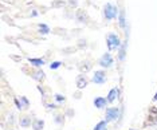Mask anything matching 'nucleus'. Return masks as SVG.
Here are the masks:
<instances>
[{
    "mask_svg": "<svg viewBox=\"0 0 157 130\" xmlns=\"http://www.w3.org/2000/svg\"><path fill=\"white\" fill-rule=\"evenodd\" d=\"M40 11H38L36 8H31L30 11H28V17H36V16H39V15H40Z\"/></svg>",
    "mask_w": 157,
    "mask_h": 130,
    "instance_id": "nucleus-30",
    "label": "nucleus"
},
{
    "mask_svg": "<svg viewBox=\"0 0 157 130\" xmlns=\"http://www.w3.org/2000/svg\"><path fill=\"white\" fill-rule=\"evenodd\" d=\"M50 6H51V8L59 10V8H63V7H66L67 6V2H66V0H52Z\"/></svg>",
    "mask_w": 157,
    "mask_h": 130,
    "instance_id": "nucleus-23",
    "label": "nucleus"
},
{
    "mask_svg": "<svg viewBox=\"0 0 157 130\" xmlns=\"http://www.w3.org/2000/svg\"><path fill=\"white\" fill-rule=\"evenodd\" d=\"M77 48L78 50H86L87 48V40H86V39H83V38H81V39H78V40H77Z\"/></svg>",
    "mask_w": 157,
    "mask_h": 130,
    "instance_id": "nucleus-28",
    "label": "nucleus"
},
{
    "mask_svg": "<svg viewBox=\"0 0 157 130\" xmlns=\"http://www.w3.org/2000/svg\"><path fill=\"white\" fill-rule=\"evenodd\" d=\"M148 115H151L153 118H157V106H151L148 110Z\"/></svg>",
    "mask_w": 157,
    "mask_h": 130,
    "instance_id": "nucleus-32",
    "label": "nucleus"
},
{
    "mask_svg": "<svg viewBox=\"0 0 157 130\" xmlns=\"http://www.w3.org/2000/svg\"><path fill=\"white\" fill-rule=\"evenodd\" d=\"M118 13H120V8L116 4L110 3V2H108L105 6L102 7V17L106 21L116 20L117 17H118Z\"/></svg>",
    "mask_w": 157,
    "mask_h": 130,
    "instance_id": "nucleus-2",
    "label": "nucleus"
},
{
    "mask_svg": "<svg viewBox=\"0 0 157 130\" xmlns=\"http://www.w3.org/2000/svg\"><path fill=\"white\" fill-rule=\"evenodd\" d=\"M20 70L23 71L26 75H28L31 79H34L38 83H44L46 81V73L42 70V67H33L31 64H24V66L20 67Z\"/></svg>",
    "mask_w": 157,
    "mask_h": 130,
    "instance_id": "nucleus-1",
    "label": "nucleus"
},
{
    "mask_svg": "<svg viewBox=\"0 0 157 130\" xmlns=\"http://www.w3.org/2000/svg\"><path fill=\"white\" fill-rule=\"evenodd\" d=\"M97 63H98L99 67L103 68V70H109V68H112L114 66V58L112 55V52L108 51V52L102 54V55L99 56Z\"/></svg>",
    "mask_w": 157,
    "mask_h": 130,
    "instance_id": "nucleus-4",
    "label": "nucleus"
},
{
    "mask_svg": "<svg viewBox=\"0 0 157 130\" xmlns=\"http://www.w3.org/2000/svg\"><path fill=\"white\" fill-rule=\"evenodd\" d=\"M90 82L94 85H98V86H102L105 85L106 82H108V74H106V70H95L94 73H93L91 78H90Z\"/></svg>",
    "mask_w": 157,
    "mask_h": 130,
    "instance_id": "nucleus-5",
    "label": "nucleus"
},
{
    "mask_svg": "<svg viewBox=\"0 0 157 130\" xmlns=\"http://www.w3.org/2000/svg\"><path fill=\"white\" fill-rule=\"evenodd\" d=\"M125 56H126V43H122V46H121L120 50H118V60L120 62H124Z\"/></svg>",
    "mask_w": 157,
    "mask_h": 130,
    "instance_id": "nucleus-24",
    "label": "nucleus"
},
{
    "mask_svg": "<svg viewBox=\"0 0 157 130\" xmlns=\"http://www.w3.org/2000/svg\"><path fill=\"white\" fill-rule=\"evenodd\" d=\"M36 32L39 35H42V36H46V35H48L50 32H51V28H50L46 23H38L36 24Z\"/></svg>",
    "mask_w": 157,
    "mask_h": 130,
    "instance_id": "nucleus-16",
    "label": "nucleus"
},
{
    "mask_svg": "<svg viewBox=\"0 0 157 130\" xmlns=\"http://www.w3.org/2000/svg\"><path fill=\"white\" fill-rule=\"evenodd\" d=\"M66 114L65 113H56L54 114V118H52V121H54V124L55 125H58V126H63L65 125V122H66Z\"/></svg>",
    "mask_w": 157,
    "mask_h": 130,
    "instance_id": "nucleus-17",
    "label": "nucleus"
},
{
    "mask_svg": "<svg viewBox=\"0 0 157 130\" xmlns=\"http://www.w3.org/2000/svg\"><path fill=\"white\" fill-rule=\"evenodd\" d=\"M93 105H94L95 109L103 110V109H106V107H108L109 101H108L106 97H95V98L93 99Z\"/></svg>",
    "mask_w": 157,
    "mask_h": 130,
    "instance_id": "nucleus-11",
    "label": "nucleus"
},
{
    "mask_svg": "<svg viewBox=\"0 0 157 130\" xmlns=\"http://www.w3.org/2000/svg\"><path fill=\"white\" fill-rule=\"evenodd\" d=\"M42 105L46 107V111H56L58 109H60V106L56 102H52V99H46V101H42Z\"/></svg>",
    "mask_w": 157,
    "mask_h": 130,
    "instance_id": "nucleus-15",
    "label": "nucleus"
},
{
    "mask_svg": "<svg viewBox=\"0 0 157 130\" xmlns=\"http://www.w3.org/2000/svg\"><path fill=\"white\" fill-rule=\"evenodd\" d=\"M36 90H38L39 93H40V95H42V101L50 99V89L47 87V86H44L43 83H38Z\"/></svg>",
    "mask_w": 157,
    "mask_h": 130,
    "instance_id": "nucleus-14",
    "label": "nucleus"
},
{
    "mask_svg": "<svg viewBox=\"0 0 157 130\" xmlns=\"http://www.w3.org/2000/svg\"><path fill=\"white\" fill-rule=\"evenodd\" d=\"M19 98H20V102H22V105H23V111H27L28 109H30V106H31L30 99H28L26 95H20Z\"/></svg>",
    "mask_w": 157,
    "mask_h": 130,
    "instance_id": "nucleus-27",
    "label": "nucleus"
},
{
    "mask_svg": "<svg viewBox=\"0 0 157 130\" xmlns=\"http://www.w3.org/2000/svg\"><path fill=\"white\" fill-rule=\"evenodd\" d=\"M120 115H121V109L118 106H109L105 109V120L108 121L109 124L118 121Z\"/></svg>",
    "mask_w": 157,
    "mask_h": 130,
    "instance_id": "nucleus-6",
    "label": "nucleus"
},
{
    "mask_svg": "<svg viewBox=\"0 0 157 130\" xmlns=\"http://www.w3.org/2000/svg\"><path fill=\"white\" fill-rule=\"evenodd\" d=\"M120 95H121V89L120 87L110 89L109 93H108V95H106V98H108V101H109V105L117 102V101L120 99Z\"/></svg>",
    "mask_w": 157,
    "mask_h": 130,
    "instance_id": "nucleus-12",
    "label": "nucleus"
},
{
    "mask_svg": "<svg viewBox=\"0 0 157 130\" xmlns=\"http://www.w3.org/2000/svg\"><path fill=\"white\" fill-rule=\"evenodd\" d=\"M52 34H55V35H60V36H63V35L66 34V30L65 28H59V27H56L52 30Z\"/></svg>",
    "mask_w": 157,
    "mask_h": 130,
    "instance_id": "nucleus-34",
    "label": "nucleus"
},
{
    "mask_svg": "<svg viewBox=\"0 0 157 130\" xmlns=\"http://www.w3.org/2000/svg\"><path fill=\"white\" fill-rule=\"evenodd\" d=\"M93 130H109V122L106 120H102L95 124V126L93 128Z\"/></svg>",
    "mask_w": 157,
    "mask_h": 130,
    "instance_id": "nucleus-22",
    "label": "nucleus"
},
{
    "mask_svg": "<svg viewBox=\"0 0 157 130\" xmlns=\"http://www.w3.org/2000/svg\"><path fill=\"white\" fill-rule=\"evenodd\" d=\"M75 20L78 21V23H81V24H89V21H90V17H89L87 15V12L85 10H77L75 11Z\"/></svg>",
    "mask_w": 157,
    "mask_h": 130,
    "instance_id": "nucleus-10",
    "label": "nucleus"
},
{
    "mask_svg": "<svg viewBox=\"0 0 157 130\" xmlns=\"http://www.w3.org/2000/svg\"><path fill=\"white\" fill-rule=\"evenodd\" d=\"M93 66H94V62H93L91 59H83V60H81V62L77 64V68L79 70V73L87 74L89 71L93 68Z\"/></svg>",
    "mask_w": 157,
    "mask_h": 130,
    "instance_id": "nucleus-7",
    "label": "nucleus"
},
{
    "mask_svg": "<svg viewBox=\"0 0 157 130\" xmlns=\"http://www.w3.org/2000/svg\"><path fill=\"white\" fill-rule=\"evenodd\" d=\"M82 91H83V90H79V89H77V91H74V94H73L74 99L79 101V99L82 98Z\"/></svg>",
    "mask_w": 157,
    "mask_h": 130,
    "instance_id": "nucleus-35",
    "label": "nucleus"
},
{
    "mask_svg": "<svg viewBox=\"0 0 157 130\" xmlns=\"http://www.w3.org/2000/svg\"><path fill=\"white\" fill-rule=\"evenodd\" d=\"M16 115L13 111H10V114H8V117L6 118V120H3V122H7V125H8V128L10 129H13V126H15L16 124Z\"/></svg>",
    "mask_w": 157,
    "mask_h": 130,
    "instance_id": "nucleus-18",
    "label": "nucleus"
},
{
    "mask_svg": "<svg viewBox=\"0 0 157 130\" xmlns=\"http://www.w3.org/2000/svg\"><path fill=\"white\" fill-rule=\"evenodd\" d=\"M152 102H157V90H156V93H155V95H153V98H152Z\"/></svg>",
    "mask_w": 157,
    "mask_h": 130,
    "instance_id": "nucleus-37",
    "label": "nucleus"
},
{
    "mask_svg": "<svg viewBox=\"0 0 157 130\" xmlns=\"http://www.w3.org/2000/svg\"><path fill=\"white\" fill-rule=\"evenodd\" d=\"M89 82H90V79L86 77V74L79 73L77 75V78H75V86H77V89H79V90H85V89H86L87 85H89Z\"/></svg>",
    "mask_w": 157,
    "mask_h": 130,
    "instance_id": "nucleus-9",
    "label": "nucleus"
},
{
    "mask_svg": "<svg viewBox=\"0 0 157 130\" xmlns=\"http://www.w3.org/2000/svg\"><path fill=\"white\" fill-rule=\"evenodd\" d=\"M10 130H13V129H10Z\"/></svg>",
    "mask_w": 157,
    "mask_h": 130,
    "instance_id": "nucleus-39",
    "label": "nucleus"
},
{
    "mask_svg": "<svg viewBox=\"0 0 157 130\" xmlns=\"http://www.w3.org/2000/svg\"><path fill=\"white\" fill-rule=\"evenodd\" d=\"M62 66H63V62H60V60H51V62L48 63V68L51 71L58 70V68H60Z\"/></svg>",
    "mask_w": 157,
    "mask_h": 130,
    "instance_id": "nucleus-26",
    "label": "nucleus"
},
{
    "mask_svg": "<svg viewBox=\"0 0 157 130\" xmlns=\"http://www.w3.org/2000/svg\"><path fill=\"white\" fill-rule=\"evenodd\" d=\"M122 40H121V38L118 36L117 34H114V32H110L108 34V36H106V47H108V51H118L120 47L122 46Z\"/></svg>",
    "mask_w": 157,
    "mask_h": 130,
    "instance_id": "nucleus-3",
    "label": "nucleus"
},
{
    "mask_svg": "<svg viewBox=\"0 0 157 130\" xmlns=\"http://www.w3.org/2000/svg\"><path fill=\"white\" fill-rule=\"evenodd\" d=\"M10 59H12L13 62H16V63H22V60H23V58L20 56V55H15V54H10Z\"/></svg>",
    "mask_w": 157,
    "mask_h": 130,
    "instance_id": "nucleus-33",
    "label": "nucleus"
},
{
    "mask_svg": "<svg viewBox=\"0 0 157 130\" xmlns=\"http://www.w3.org/2000/svg\"><path fill=\"white\" fill-rule=\"evenodd\" d=\"M27 62L33 67H43L44 64H47V59H46V58H30V56H27Z\"/></svg>",
    "mask_w": 157,
    "mask_h": 130,
    "instance_id": "nucleus-13",
    "label": "nucleus"
},
{
    "mask_svg": "<svg viewBox=\"0 0 157 130\" xmlns=\"http://www.w3.org/2000/svg\"><path fill=\"white\" fill-rule=\"evenodd\" d=\"M67 6L70 8H77L78 7V0H67Z\"/></svg>",
    "mask_w": 157,
    "mask_h": 130,
    "instance_id": "nucleus-36",
    "label": "nucleus"
},
{
    "mask_svg": "<svg viewBox=\"0 0 157 130\" xmlns=\"http://www.w3.org/2000/svg\"><path fill=\"white\" fill-rule=\"evenodd\" d=\"M117 21H118V26L122 28V30L126 28V16H125V11L124 10H120L118 17H117Z\"/></svg>",
    "mask_w": 157,
    "mask_h": 130,
    "instance_id": "nucleus-20",
    "label": "nucleus"
},
{
    "mask_svg": "<svg viewBox=\"0 0 157 130\" xmlns=\"http://www.w3.org/2000/svg\"><path fill=\"white\" fill-rule=\"evenodd\" d=\"M44 126H46L44 120H42V118H34L31 128H33V130H43Z\"/></svg>",
    "mask_w": 157,
    "mask_h": 130,
    "instance_id": "nucleus-19",
    "label": "nucleus"
},
{
    "mask_svg": "<svg viewBox=\"0 0 157 130\" xmlns=\"http://www.w3.org/2000/svg\"><path fill=\"white\" fill-rule=\"evenodd\" d=\"M129 130H137V129H133V128H132V129H129Z\"/></svg>",
    "mask_w": 157,
    "mask_h": 130,
    "instance_id": "nucleus-38",
    "label": "nucleus"
},
{
    "mask_svg": "<svg viewBox=\"0 0 157 130\" xmlns=\"http://www.w3.org/2000/svg\"><path fill=\"white\" fill-rule=\"evenodd\" d=\"M33 121H34V118H31V115H28V114H23L20 117H17V125L23 129L31 128L33 126Z\"/></svg>",
    "mask_w": 157,
    "mask_h": 130,
    "instance_id": "nucleus-8",
    "label": "nucleus"
},
{
    "mask_svg": "<svg viewBox=\"0 0 157 130\" xmlns=\"http://www.w3.org/2000/svg\"><path fill=\"white\" fill-rule=\"evenodd\" d=\"M52 99H54V102H56L59 106H62L63 103H66V95H65V94L55 93L54 95H52Z\"/></svg>",
    "mask_w": 157,
    "mask_h": 130,
    "instance_id": "nucleus-21",
    "label": "nucleus"
},
{
    "mask_svg": "<svg viewBox=\"0 0 157 130\" xmlns=\"http://www.w3.org/2000/svg\"><path fill=\"white\" fill-rule=\"evenodd\" d=\"M63 113L66 114V117H67V118H74V115H75V110L71 109V107H67V109L63 111Z\"/></svg>",
    "mask_w": 157,
    "mask_h": 130,
    "instance_id": "nucleus-31",
    "label": "nucleus"
},
{
    "mask_svg": "<svg viewBox=\"0 0 157 130\" xmlns=\"http://www.w3.org/2000/svg\"><path fill=\"white\" fill-rule=\"evenodd\" d=\"M13 105H15V107L19 111H23V105H22V102H20V98L19 97H13Z\"/></svg>",
    "mask_w": 157,
    "mask_h": 130,
    "instance_id": "nucleus-29",
    "label": "nucleus"
},
{
    "mask_svg": "<svg viewBox=\"0 0 157 130\" xmlns=\"http://www.w3.org/2000/svg\"><path fill=\"white\" fill-rule=\"evenodd\" d=\"M77 46H69V47H65V48L60 50V52L63 55H71V54H75L77 52Z\"/></svg>",
    "mask_w": 157,
    "mask_h": 130,
    "instance_id": "nucleus-25",
    "label": "nucleus"
}]
</instances>
